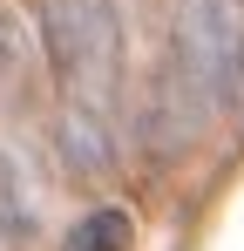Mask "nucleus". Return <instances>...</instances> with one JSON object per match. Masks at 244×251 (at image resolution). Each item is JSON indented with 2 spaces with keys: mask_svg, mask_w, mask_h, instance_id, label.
Instances as JSON below:
<instances>
[{
  "mask_svg": "<svg viewBox=\"0 0 244 251\" xmlns=\"http://www.w3.org/2000/svg\"><path fill=\"white\" fill-rule=\"evenodd\" d=\"M41 34L61 88V143L81 170L116 156V88H122V21L116 0H41Z\"/></svg>",
  "mask_w": 244,
  "mask_h": 251,
  "instance_id": "obj_1",
  "label": "nucleus"
},
{
  "mask_svg": "<svg viewBox=\"0 0 244 251\" xmlns=\"http://www.w3.org/2000/svg\"><path fill=\"white\" fill-rule=\"evenodd\" d=\"M170 82L197 116L244 95V0H170Z\"/></svg>",
  "mask_w": 244,
  "mask_h": 251,
  "instance_id": "obj_2",
  "label": "nucleus"
},
{
  "mask_svg": "<svg viewBox=\"0 0 244 251\" xmlns=\"http://www.w3.org/2000/svg\"><path fill=\"white\" fill-rule=\"evenodd\" d=\"M61 251H129V217L122 210H88L61 238Z\"/></svg>",
  "mask_w": 244,
  "mask_h": 251,
  "instance_id": "obj_3",
  "label": "nucleus"
}]
</instances>
